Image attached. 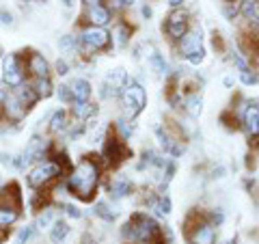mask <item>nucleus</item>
Returning <instances> with one entry per match:
<instances>
[{
	"mask_svg": "<svg viewBox=\"0 0 259 244\" xmlns=\"http://www.w3.org/2000/svg\"><path fill=\"white\" fill-rule=\"evenodd\" d=\"M121 104H123V112L127 119H134L136 115H141L145 104H147V93L139 83H132L130 80L127 87L121 91Z\"/></svg>",
	"mask_w": 259,
	"mask_h": 244,
	"instance_id": "7",
	"label": "nucleus"
},
{
	"mask_svg": "<svg viewBox=\"0 0 259 244\" xmlns=\"http://www.w3.org/2000/svg\"><path fill=\"white\" fill-rule=\"evenodd\" d=\"M106 9L112 11V13H119V11H123L127 9V7H132L134 5V0H106Z\"/></svg>",
	"mask_w": 259,
	"mask_h": 244,
	"instance_id": "36",
	"label": "nucleus"
},
{
	"mask_svg": "<svg viewBox=\"0 0 259 244\" xmlns=\"http://www.w3.org/2000/svg\"><path fill=\"white\" fill-rule=\"evenodd\" d=\"M82 244H97V242H95V238H93L91 233H84L82 235Z\"/></svg>",
	"mask_w": 259,
	"mask_h": 244,
	"instance_id": "48",
	"label": "nucleus"
},
{
	"mask_svg": "<svg viewBox=\"0 0 259 244\" xmlns=\"http://www.w3.org/2000/svg\"><path fill=\"white\" fill-rule=\"evenodd\" d=\"M69 130V112L65 110H56L50 115V124H48V132L50 134H61Z\"/></svg>",
	"mask_w": 259,
	"mask_h": 244,
	"instance_id": "19",
	"label": "nucleus"
},
{
	"mask_svg": "<svg viewBox=\"0 0 259 244\" xmlns=\"http://www.w3.org/2000/svg\"><path fill=\"white\" fill-rule=\"evenodd\" d=\"M168 5H171L173 9H180V7L184 5V0H168Z\"/></svg>",
	"mask_w": 259,
	"mask_h": 244,
	"instance_id": "49",
	"label": "nucleus"
},
{
	"mask_svg": "<svg viewBox=\"0 0 259 244\" xmlns=\"http://www.w3.org/2000/svg\"><path fill=\"white\" fill-rule=\"evenodd\" d=\"M184 110L188 112L190 117H199L201 110H203V97L199 91L192 93H184Z\"/></svg>",
	"mask_w": 259,
	"mask_h": 244,
	"instance_id": "20",
	"label": "nucleus"
},
{
	"mask_svg": "<svg viewBox=\"0 0 259 244\" xmlns=\"http://www.w3.org/2000/svg\"><path fill=\"white\" fill-rule=\"evenodd\" d=\"M59 48H61V52H65V54H74L78 50V39L74 35H63L61 42H59Z\"/></svg>",
	"mask_w": 259,
	"mask_h": 244,
	"instance_id": "31",
	"label": "nucleus"
},
{
	"mask_svg": "<svg viewBox=\"0 0 259 244\" xmlns=\"http://www.w3.org/2000/svg\"><path fill=\"white\" fill-rule=\"evenodd\" d=\"M130 192H132V182H130L125 175H117V177H112V182H110V186H108V194H110L112 199L119 201V199L127 197Z\"/></svg>",
	"mask_w": 259,
	"mask_h": 244,
	"instance_id": "18",
	"label": "nucleus"
},
{
	"mask_svg": "<svg viewBox=\"0 0 259 244\" xmlns=\"http://www.w3.org/2000/svg\"><path fill=\"white\" fill-rule=\"evenodd\" d=\"M52 221H54V210L52 208H46L44 212L37 216V227H41V229H44V227H48Z\"/></svg>",
	"mask_w": 259,
	"mask_h": 244,
	"instance_id": "37",
	"label": "nucleus"
},
{
	"mask_svg": "<svg viewBox=\"0 0 259 244\" xmlns=\"http://www.w3.org/2000/svg\"><path fill=\"white\" fill-rule=\"evenodd\" d=\"M127 83H130V78H127V71L125 69H121V67H117V69H112V71H108V76H106V85L108 89H110V93H112V97L115 95H121V91L127 87Z\"/></svg>",
	"mask_w": 259,
	"mask_h": 244,
	"instance_id": "15",
	"label": "nucleus"
},
{
	"mask_svg": "<svg viewBox=\"0 0 259 244\" xmlns=\"http://www.w3.org/2000/svg\"><path fill=\"white\" fill-rule=\"evenodd\" d=\"M225 244H236V238H233V240H227Z\"/></svg>",
	"mask_w": 259,
	"mask_h": 244,
	"instance_id": "55",
	"label": "nucleus"
},
{
	"mask_svg": "<svg viewBox=\"0 0 259 244\" xmlns=\"http://www.w3.org/2000/svg\"><path fill=\"white\" fill-rule=\"evenodd\" d=\"M233 83H236V80H233V76H227V78H225V87H233Z\"/></svg>",
	"mask_w": 259,
	"mask_h": 244,
	"instance_id": "53",
	"label": "nucleus"
},
{
	"mask_svg": "<svg viewBox=\"0 0 259 244\" xmlns=\"http://www.w3.org/2000/svg\"><path fill=\"white\" fill-rule=\"evenodd\" d=\"M147 206H149L158 216H168V214H171V199H168L166 194H153Z\"/></svg>",
	"mask_w": 259,
	"mask_h": 244,
	"instance_id": "24",
	"label": "nucleus"
},
{
	"mask_svg": "<svg viewBox=\"0 0 259 244\" xmlns=\"http://www.w3.org/2000/svg\"><path fill=\"white\" fill-rule=\"evenodd\" d=\"M13 95L15 97H18V100L24 104V106H26L28 110L32 108V106H35V104H37V100H39V97H37V93L35 91H32V87L28 85V83H24V85H20L18 89H15V91H13Z\"/></svg>",
	"mask_w": 259,
	"mask_h": 244,
	"instance_id": "22",
	"label": "nucleus"
},
{
	"mask_svg": "<svg viewBox=\"0 0 259 244\" xmlns=\"http://www.w3.org/2000/svg\"><path fill=\"white\" fill-rule=\"evenodd\" d=\"M63 212L69 218H82V212H80L76 206H71V203H63Z\"/></svg>",
	"mask_w": 259,
	"mask_h": 244,
	"instance_id": "41",
	"label": "nucleus"
},
{
	"mask_svg": "<svg viewBox=\"0 0 259 244\" xmlns=\"http://www.w3.org/2000/svg\"><path fill=\"white\" fill-rule=\"evenodd\" d=\"M26 112H28V108L24 106V104L13 93L7 95V100H5V117H9L11 124H20V121L26 117Z\"/></svg>",
	"mask_w": 259,
	"mask_h": 244,
	"instance_id": "14",
	"label": "nucleus"
},
{
	"mask_svg": "<svg viewBox=\"0 0 259 244\" xmlns=\"http://www.w3.org/2000/svg\"><path fill=\"white\" fill-rule=\"evenodd\" d=\"M52 141L50 138H44V136H32L28 145H26V149H24L22 156L26 158V162H44L50 158V153H52Z\"/></svg>",
	"mask_w": 259,
	"mask_h": 244,
	"instance_id": "10",
	"label": "nucleus"
},
{
	"mask_svg": "<svg viewBox=\"0 0 259 244\" xmlns=\"http://www.w3.org/2000/svg\"><path fill=\"white\" fill-rule=\"evenodd\" d=\"M186 240L188 244H216V227L209 223V218L205 212L192 210L186 216Z\"/></svg>",
	"mask_w": 259,
	"mask_h": 244,
	"instance_id": "3",
	"label": "nucleus"
},
{
	"mask_svg": "<svg viewBox=\"0 0 259 244\" xmlns=\"http://www.w3.org/2000/svg\"><path fill=\"white\" fill-rule=\"evenodd\" d=\"M69 87H71V93H74V102H89V97H91V83L87 78H74V83Z\"/></svg>",
	"mask_w": 259,
	"mask_h": 244,
	"instance_id": "21",
	"label": "nucleus"
},
{
	"mask_svg": "<svg viewBox=\"0 0 259 244\" xmlns=\"http://www.w3.org/2000/svg\"><path fill=\"white\" fill-rule=\"evenodd\" d=\"M240 124L244 128V132L253 138H259V100H253L246 104L244 112H242L240 117Z\"/></svg>",
	"mask_w": 259,
	"mask_h": 244,
	"instance_id": "13",
	"label": "nucleus"
},
{
	"mask_svg": "<svg viewBox=\"0 0 259 244\" xmlns=\"http://www.w3.org/2000/svg\"><path fill=\"white\" fill-rule=\"evenodd\" d=\"M110 32L102 26H84L78 35V48L84 56H91L95 52H104L110 48Z\"/></svg>",
	"mask_w": 259,
	"mask_h": 244,
	"instance_id": "5",
	"label": "nucleus"
},
{
	"mask_svg": "<svg viewBox=\"0 0 259 244\" xmlns=\"http://www.w3.org/2000/svg\"><path fill=\"white\" fill-rule=\"evenodd\" d=\"M130 35H132V28H130L127 24L119 22L117 26H115V30H112L110 37H112V42H115L117 48H125L130 44Z\"/></svg>",
	"mask_w": 259,
	"mask_h": 244,
	"instance_id": "26",
	"label": "nucleus"
},
{
	"mask_svg": "<svg viewBox=\"0 0 259 244\" xmlns=\"http://www.w3.org/2000/svg\"><path fill=\"white\" fill-rule=\"evenodd\" d=\"M63 175V167L54 158H48L44 162H37L30 169V173L26 177V182L32 190H46L50 184H54Z\"/></svg>",
	"mask_w": 259,
	"mask_h": 244,
	"instance_id": "4",
	"label": "nucleus"
},
{
	"mask_svg": "<svg viewBox=\"0 0 259 244\" xmlns=\"http://www.w3.org/2000/svg\"><path fill=\"white\" fill-rule=\"evenodd\" d=\"M147 63H149V67L156 71V74H160V76H166L168 74V65H166V61H164V56H162V54L151 50L147 54Z\"/></svg>",
	"mask_w": 259,
	"mask_h": 244,
	"instance_id": "28",
	"label": "nucleus"
},
{
	"mask_svg": "<svg viewBox=\"0 0 259 244\" xmlns=\"http://www.w3.org/2000/svg\"><path fill=\"white\" fill-rule=\"evenodd\" d=\"M225 173H227V169L223 165H218V167L212 169V177H225Z\"/></svg>",
	"mask_w": 259,
	"mask_h": 244,
	"instance_id": "46",
	"label": "nucleus"
},
{
	"mask_svg": "<svg viewBox=\"0 0 259 244\" xmlns=\"http://www.w3.org/2000/svg\"><path fill=\"white\" fill-rule=\"evenodd\" d=\"M93 214H95L97 218H102V221H106V223H112V221L117 218V212H112L106 201H97L95 208H93Z\"/></svg>",
	"mask_w": 259,
	"mask_h": 244,
	"instance_id": "30",
	"label": "nucleus"
},
{
	"mask_svg": "<svg viewBox=\"0 0 259 244\" xmlns=\"http://www.w3.org/2000/svg\"><path fill=\"white\" fill-rule=\"evenodd\" d=\"M61 3L67 7V9H71V7H74V0H61Z\"/></svg>",
	"mask_w": 259,
	"mask_h": 244,
	"instance_id": "54",
	"label": "nucleus"
},
{
	"mask_svg": "<svg viewBox=\"0 0 259 244\" xmlns=\"http://www.w3.org/2000/svg\"><path fill=\"white\" fill-rule=\"evenodd\" d=\"M257 206H259V199H257Z\"/></svg>",
	"mask_w": 259,
	"mask_h": 244,
	"instance_id": "56",
	"label": "nucleus"
},
{
	"mask_svg": "<svg viewBox=\"0 0 259 244\" xmlns=\"http://www.w3.org/2000/svg\"><path fill=\"white\" fill-rule=\"evenodd\" d=\"M221 121H223V126L227 128V130H238L242 124H240V119L236 117V110H227V112H223L221 115Z\"/></svg>",
	"mask_w": 259,
	"mask_h": 244,
	"instance_id": "34",
	"label": "nucleus"
},
{
	"mask_svg": "<svg viewBox=\"0 0 259 244\" xmlns=\"http://www.w3.org/2000/svg\"><path fill=\"white\" fill-rule=\"evenodd\" d=\"M231 61L240 69V74H244V71H253V69H250V65H248V61L242 54H231Z\"/></svg>",
	"mask_w": 259,
	"mask_h": 244,
	"instance_id": "39",
	"label": "nucleus"
},
{
	"mask_svg": "<svg viewBox=\"0 0 259 244\" xmlns=\"http://www.w3.org/2000/svg\"><path fill=\"white\" fill-rule=\"evenodd\" d=\"M28 85L32 87V91L37 93L39 100H46V97H50L54 93V87L50 83V78H30Z\"/></svg>",
	"mask_w": 259,
	"mask_h": 244,
	"instance_id": "25",
	"label": "nucleus"
},
{
	"mask_svg": "<svg viewBox=\"0 0 259 244\" xmlns=\"http://www.w3.org/2000/svg\"><path fill=\"white\" fill-rule=\"evenodd\" d=\"M102 177V165L95 156H84L67 175V188L80 201H93Z\"/></svg>",
	"mask_w": 259,
	"mask_h": 244,
	"instance_id": "1",
	"label": "nucleus"
},
{
	"mask_svg": "<svg viewBox=\"0 0 259 244\" xmlns=\"http://www.w3.org/2000/svg\"><path fill=\"white\" fill-rule=\"evenodd\" d=\"M115 132L121 136V138H123V141H127V138L130 136H132V132H134V128L132 126H130L127 124V121L125 119H119L117 121V124H115Z\"/></svg>",
	"mask_w": 259,
	"mask_h": 244,
	"instance_id": "35",
	"label": "nucleus"
},
{
	"mask_svg": "<svg viewBox=\"0 0 259 244\" xmlns=\"http://www.w3.org/2000/svg\"><path fill=\"white\" fill-rule=\"evenodd\" d=\"M5 100H7V93L0 89V121L5 119Z\"/></svg>",
	"mask_w": 259,
	"mask_h": 244,
	"instance_id": "45",
	"label": "nucleus"
},
{
	"mask_svg": "<svg viewBox=\"0 0 259 244\" xmlns=\"http://www.w3.org/2000/svg\"><path fill=\"white\" fill-rule=\"evenodd\" d=\"M0 162H3V165H11V156H7V153H0Z\"/></svg>",
	"mask_w": 259,
	"mask_h": 244,
	"instance_id": "50",
	"label": "nucleus"
},
{
	"mask_svg": "<svg viewBox=\"0 0 259 244\" xmlns=\"http://www.w3.org/2000/svg\"><path fill=\"white\" fill-rule=\"evenodd\" d=\"M69 231H71V227L65 223V221H54V227H52V231H50L52 244H65V240L69 238Z\"/></svg>",
	"mask_w": 259,
	"mask_h": 244,
	"instance_id": "27",
	"label": "nucleus"
},
{
	"mask_svg": "<svg viewBox=\"0 0 259 244\" xmlns=\"http://www.w3.org/2000/svg\"><path fill=\"white\" fill-rule=\"evenodd\" d=\"M177 50L184 59H190L192 54L203 52V37H201V28H190L186 35L177 42Z\"/></svg>",
	"mask_w": 259,
	"mask_h": 244,
	"instance_id": "12",
	"label": "nucleus"
},
{
	"mask_svg": "<svg viewBox=\"0 0 259 244\" xmlns=\"http://www.w3.org/2000/svg\"><path fill=\"white\" fill-rule=\"evenodd\" d=\"M212 46H214V50H216L218 54H223V52L227 50V46H225V39L221 37V32H216V30H214V35H212Z\"/></svg>",
	"mask_w": 259,
	"mask_h": 244,
	"instance_id": "40",
	"label": "nucleus"
},
{
	"mask_svg": "<svg viewBox=\"0 0 259 244\" xmlns=\"http://www.w3.org/2000/svg\"><path fill=\"white\" fill-rule=\"evenodd\" d=\"M56 74L59 76H67L69 74V65H67V61H56Z\"/></svg>",
	"mask_w": 259,
	"mask_h": 244,
	"instance_id": "43",
	"label": "nucleus"
},
{
	"mask_svg": "<svg viewBox=\"0 0 259 244\" xmlns=\"http://www.w3.org/2000/svg\"><path fill=\"white\" fill-rule=\"evenodd\" d=\"M24 56V67H26V74L30 78H50V65L44 59V54H39L35 50L22 52Z\"/></svg>",
	"mask_w": 259,
	"mask_h": 244,
	"instance_id": "11",
	"label": "nucleus"
},
{
	"mask_svg": "<svg viewBox=\"0 0 259 244\" xmlns=\"http://www.w3.org/2000/svg\"><path fill=\"white\" fill-rule=\"evenodd\" d=\"M130 156H132V151H130V147L125 145V141L115 132V128H110L108 134H106V138H104L102 158L106 160L108 167H119V165H123V162H125Z\"/></svg>",
	"mask_w": 259,
	"mask_h": 244,
	"instance_id": "6",
	"label": "nucleus"
},
{
	"mask_svg": "<svg viewBox=\"0 0 259 244\" xmlns=\"http://www.w3.org/2000/svg\"><path fill=\"white\" fill-rule=\"evenodd\" d=\"M141 13H143V18H145V20H149L153 11H151V7H149V5H145V7H143V9H141Z\"/></svg>",
	"mask_w": 259,
	"mask_h": 244,
	"instance_id": "47",
	"label": "nucleus"
},
{
	"mask_svg": "<svg viewBox=\"0 0 259 244\" xmlns=\"http://www.w3.org/2000/svg\"><path fill=\"white\" fill-rule=\"evenodd\" d=\"M5 240H7V229L0 227V244H5Z\"/></svg>",
	"mask_w": 259,
	"mask_h": 244,
	"instance_id": "51",
	"label": "nucleus"
},
{
	"mask_svg": "<svg viewBox=\"0 0 259 244\" xmlns=\"http://www.w3.org/2000/svg\"><path fill=\"white\" fill-rule=\"evenodd\" d=\"M240 80H242L244 85H257L259 76L255 74V71H244V74H240Z\"/></svg>",
	"mask_w": 259,
	"mask_h": 244,
	"instance_id": "42",
	"label": "nucleus"
},
{
	"mask_svg": "<svg viewBox=\"0 0 259 244\" xmlns=\"http://www.w3.org/2000/svg\"><path fill=\"white\" fill-rule=\"evenodd\" d=\"M3 83L11 89H18L26 80V67L20 54H7L3 59Z\"/></svg>",
	"mask_w": 259,
	"mask_h": 244,
	"instance_id": "8",
	"label": "nucleus"
},
{
	"mask_svg": "<svg viewBox=\"0 0 259 244\" xmlns=\"http://www.w3.org/2000/svg\"><path fill=\"white\" fill-rule=\"evenodd\" d=\"M190 30V18L188 13L182 11V9H175L168 13L166 24H164V32L171 42H180V39Z\"/></svg>",
	"mask_w": 259,
	"mask_h": 244,
	"instance_id": "9",
	"label": "nucleus"
},
{
	"mask_svg": "<svg viewBox=\"0 0 259 244\" xmlns=\"http://www.w3.org/2000/svg\"><path fill=\"white\" fill-rule=\"evenodd\" d=\"M162 235V227L151 216L136 212L130 216V221L121 227V238L127 244H149Z\"/></svg>",
	"mask_w": 259,
	"mask_h": 244,
	"instance_id": "2",
	"label": "nucleus"
},
{
	"mask_svg": "<svg viewBox=\"0 0 259 244\" xmlns=\"http://www.w3.org/2000/svg\"><path fill=\"white\" fill-rule=\"evenodd\" d=\"M37 235V229L32 225H26V227H22V229L18 231V235H15V244H28L32 238Z\"/></svg>",
	"mask_w": 259,
	"mask_h": 244,
	"instance_id": "32",
	"label": "nucleus"
},
{
	"mask_svg": "<svg viewBox=\"0 0 259 244\" xmlns=\"http://www.w3.org/2000/svg\"><path fill=\"white\" fill-rule=\"evenodd\" d=\"M0 24H5V26H11V24H13V15L7 13V11H0Z\"/></svg>",
	"mask_w": 259,
	"mask_h": 244,
	"instance_id": "44",
	"label": "nucleus"
},
{
	"mask_svg": "<svg viewBox=\"0 0 259 244\" xmlns=\"http://www.w3.org/2000/svg\"><path fill=\"white\" fill-rule=\"evenodd\" d=\"M84 20L89 22V26H106L110 22V11L106 9V5H95V7H87Z\"/></svg>",
	"mask_w": 259,
	"mask_h": 244,
	"instance_id": "16",
	"label": "nucleus"
},
{
	"mask_svg": "<svg viewBox=\"0 0 259 244\" xmlns=\"http://www.w3.org/2000/svg\"><path fill=\"white\" fill-rule=\"evenodd\" d=\"M87 7H95V5H102V0H84Z\"/></svg>",
	"mask_w": 259,
	"mask_h": 244,
	"instance_id": "52",
	"label": "nucleus"
},
{
	"mask_svg": "<svg viewBox=\"0 0 259 244\" xmlns=\"http://www.w3.org/2000/svg\"><path fill=\"white\" fill-rule=\"evenodd\" d=\"M240 5L238 0H225L223 3V13H225V18L227 20H233V18H238L240 15Z\"/></svg>",
	"mask_w": 259,
	"mask_h": 244,
	"instance_id": "33",
	"label": "nucleus"
},
{
	"mask_svg": "<svg viewBox=\"0 0 259 244\" xmlns=\"http://www.w3.org/2000/svg\"><path fill=\"white\" fill-rule=\"evenodd\" d=\"M18 218H20V210H13V208L0 203V227H5L7 229V227H11Z\"/></svg>",
	"mask_w": 259,
	"mask_h": 244,
	"instance_id": "29",
	"label": "nucleus"
},
{
	"mask_svg": "<svg viewBox=\"0 0 259 244\" xmlns=\"http://www.w3.org/2000/svg\"><path fill=\"white\" fill-rule=\"evenodd\" d=\"M0 203L3 206H9L13 210H22V192H20V186L11 182L7 184L3 190H0Z\"/></svg>",
	"mask_w": 259,
	"mask_h": 244,
	"instance_id": "17",
	"label": "nucleus"
},
{
	"mask_svg": "<svg viewBox=\"0 0 259 244\" xmlns=\"http://www.w3.org/2000/svg\"><path fill=\"white\" fill-rule=\"evenodd\" d=\"M59 100L63 104H74V93H71V87L69 85H61L59 87Z\"/></svg>",
	"mask_w": 259,
	"mask_h": 244,
	"instance_id": "38",
	"label": "nucleus"
},
{
	"mask_svg": "<svg viewBox=\"0 0 259 244\" xmlns=\"http://www.w3.org/2000/svg\"><path fill=\"white\" fill-rule=\"evenodd\" d=\"M95 112H97V106L91 102H74V106H71V117L78 119V121L91 119Z\"/></svg>",
	"mask_w": 259,
	"mask_h": 244,
	"instance_id": "23",
	"label": "nucleus"
}]
</instances>
